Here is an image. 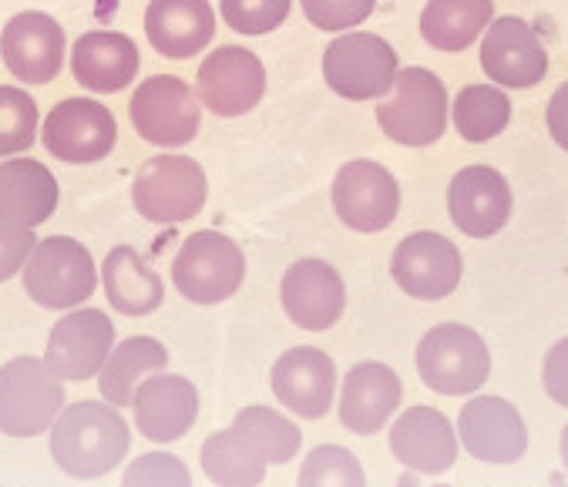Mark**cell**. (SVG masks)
Wrapping results in <instances>:
<instances>
[{
	"instance_id": "22",
	"label": "cell",
	"mask_w": 568,
	"mask_h": 487,
	"mask_svg": "<svg viewBox=\"0 0 568 487\" xmlns=\"http://www.w3.org/2000/svg\"><path fill=\"white\" fill-rule=\"evenodd\" d=\"M404 384L400 377L381 359H364L354 363L347 377L339 381V424L357 437H374L381 434L394 410L400 407Z\"/></svg>"
},
{
	"instance_id": "10",
	"label": "cell",
	"mask_w": 568,
	"mask_h": 487,
	"mask_svg": "<svg viewBox=\"0 0 568 487\" xmlns=\"http://www.w3.org/2000/svg\"><path fill=\"white\" fill-rule=\"evenodd\" d=\"M41 142L51 159L68 165H94L111 155L119 142V121L94 98L58 101L41 129Z\"/></svg>"
},
{
	"instance_id": "12",
	"label": "cell",
	"mask_w": 568,
	"mask_h": 487,
	"mask_svg": "<svg viewBox=\"0 0 568 487\" xmlns=\"http://www.w3.org/2000/svg\"><path fill=\"white\" fill-rule=\"evenodd\" d=\"M390 276H394L397 290L407 293L410 300L437 303L462 286L465 260L447 235L424 229V232L404 235L394 246Z\"/></svg>"
},
{
	"instance_id": "2",
	"label": "cell",
	"mask_w": 568,
	"mask_h": 487,
	"mask_svg": "<svg viewBox=\"0 0 568 487\" xmlns=\"http://www.w3.org/2000/svg\"><path fill=\"white\" fill-rule=\"evenodd\" d=\"M414 367L420 384L440 397H475L491 377V349L475 326L437 323L420 336Z\"/></svg>"
},
{
	"instance_id": "15",
	"label": "cell",
	"mask_w": 568,
	"mask_h": 487,
	"mask_svg": "<svg viewBox=\"0 0 568 487\" xmlns=\"http://www.w3.org/2000/svg\"><path fill=\"white\" fill-rule=\"evenodd\" d=\"M458 440L481 464H518L528 454V424L521 410L495 394H475L458 414Z\"/></svg>"
},
{
	"instance_id": "4",
	"label": "cell",
	"mask_w": 568,
	"mask_h": 487,
	"mask_svg": "<svg viewBox=\"0 0 568 487\" xmlns=\"http://www.w3.org/2000/svg\"><path fill=\"white\" fill-rule=\"evenodd\" d=\"M246 280V256L236 239L215 229L185 235L172 260V283L192 306H219L233 300Z\"/></svg>"
},
{
	"instance_id": "36",
	"label": "cell",
	"mask_w": 568,
	"mask_h": 487,
	"mask_svg": "<svg viewBox=\"0 0 568 487\" xmlns=\"http://www.w3.org/2000/svg\"><path fill=\"white\" fill-rule=\"evenodd\" d=\"M122 487H192V470L169 450H149L125 467Z\"/></svg>"
},
{
	"instance_id": "13",
	"label": "cell",
	"mask_w": 568,
	"mask_h": 487,
	"mask_svg": "<svg viewBox=\"0 0 568 487\" xmlns=\"http://www.w3.org/2000/svg\"><path fill=\"white\" fill-rule=\"evenodd\" d=\"M111 349H115V323L94 306H78L51 326L44 363L64 384H88L101 374Z\"/></svg>"
},
{
	"instance_id": "32",
	"label": "cell",
	"mask_w": 568,
	"mask_h": 487,
	"mask_svg": "<svg viewBox=\"0 0 568 487\" xmlns=\"http://www.w3.org/2000/svg\"><path fill=\"white\" fill-rule=\"evenodd\" d=\"M199 464L215 487H260L266 480V464L253 457L230 427L205 437L199 447Z\"/></svg>"
},
{
	"instance_id": "26",
	"label": "cell",
	"mask_w": 568,
	"mask_h": 487,
	"mask_svg": "<svg viewBox=\"0 0 568 487\" xmlns=\"http://www.w3.org/2000/svg\"><path fill=\"white\" fill-rule=\"evenodd\" d=\"M58 179L38 159H8L0 165V222L34 229L58 209Z\"/></svg>"
},
{
	"instance_id": "38",
	"label": "cell",
	"mask_w": 568,
	"mask_h": 487,
	"mask_svg": "<svg viewBox=\"0 0 568 487\" xmlns=\"http://www.w3.org/2000/svg\"><path fill=\"white\" fill-rule=\"evenodd\" d=\"M34 246H38L34 229L14 225V222H0V283L14 280L24 270Z\"/></svg>"
},
{
	"instance_id": "6",
	"label": "cell",
	"mask_w": 568,
	"mask_h": 487,
	"mask_svg": "<svg viewBox=\"0 0 568 487\" xmlns=\"http://www.w3.org/2000/svg\"><path fill=\"white\" fill-rule=\"evenodd\" d=\"M24 293L41 310H78L98 290V266L88 246H81L71 235H48L38 239L31 260L21 270Z\"/></svg>"
},
{
	"instance_id": "1",
	"label": "cell",
	"mask_w": 568,
	"mask_h": 487,
	"mask_svg": "<svg viewBox=\"0 0 568 487\" xmlns=\"http://www.w3.org/2000/svg\"><path fill=\"white\" fill-rule=\"evenodd\" d=\"M48 447L61 474L74 480H98L119 470L132 450V427L108 400L68 404L48 430Z\"/></svg>"
},
{
	"instance_id": "33",
	"label": "cell",
	"mask_w": 568,
	"mask_h": 487,
	"mask_svg": "<svg viewBox=\"0 0 568 487\" xmlns=\"http://www.w3.org/2000/svg\"><path fill=\"white\" fill-rule=\"evenodd\" d=\"M41 135L38 101L14 84H0V159L28 152Z\"/></svg>"
},
{
	"instance_id": "40",
	"label": "cell",
	"mask_w": 568,
	"mask_h": 487,
	"mask_svg": "<svg viewBox=\"0 0 568 487\" xmlns=\"http://www.w3.org/2000/svg\"><path fill=\"white\" fill-rule=\"evenodd\" d=\"M545 129L551 135V142L568 152V81L555 88V94L548 98V108H545Z\"/></svg>"
},
{
	"instance_id": "8",
	"label": "cell",
	"mask_w": 568,
	"mask_h": 487,
	"mask_svg": "<svg viewBox=\"0 0 568 487\" xmlns=\"http://www.w3.org/2000/svg\"><path fill=\"white\" fill-rule=\"evenodd\" d=\"M400 58L390 41L371 31L336 34L323 51V81L347 101H374L390 94Z\"/></svg>"
},
{
	"instance_id": "25",
	"label": "cell",
	"mask_w": 568,
	"mask_h": 487,
	"mask_svg": "<svg viewBox=\"0 0 568 487\" xmlns=\"http://www.w3.org/2000/svg\"><path fill=\"white\" fill-rule=\"evenodd\" d=\"M139 48L122 31H88L71 48V74L94 94H119L139 74Z\"/></svg>"
},
{
	"instance_id": "14",
	"label": "cell",
	"mask_w": 568,
	"mask_h": 487,
	"mask_svg": "<svg viewBox=\"0 0 568 487\" xmlns=\"http://www.w3.org/2000/svg\"><path fill=\"white\" fill-rule=\"evenodd\" d=\"M195 94L215 118H243L266 94V68L250 48H215L195 71Z\"/></svg>"
},
{
	"instance_id": "39",
	"label": "cell",
	"mask_w": 568,
	"mask_h": 487,
	"mask_svg": "<svg viewBox=\"0 0 568 487\" xmlns=\"http://www.w3.org/2000/svg\"><path fill=\"white\" fill-rule=\"evenodd\" d=\"M541 384L555 407L568 410V336H561L541 363Z\"/></svg>"
},
{
	"instance_id": "21",
	"label": "cell",
	"mask_w": 568,
	"mask_h": 487,
	"mask_svg": "<svg viewBox=\"0 0 568 487\" xmlns=\"http://www.w3.org/2000/svg\"><path fill=\"white\" fill-rule=\"evenodd\" d=\"M387 444L394 460L414 474L440 477L458 464V430H454L447 414L427 404L407 407L394 420Z\"/></svg>"
},
{
	"instance_id": "17",
	"label": "cell",
	"mask_w": 568,
	"mask_h": 487,
	"mask_svg": "<svg viewBox=\"0 0 568 487\" xmlns=\"http://www.w3.org/2000/svg\"><path fill=\"white\" fill-rule=\"evenodd\" d=\"M0 58L21 84H51L68 58L64 28L44 11H21L0 31Z\"/></svg>"
},
{
	"instance_id": "9",
	"label": "cell",
	"mask_w": 568,
	"mask_h": 487,
	"mask_svg": "<svg viewBox=\"0 0 568 487\" xmlns=\"http://www.w3.org/2000/svg\"><path fill=\"white\" fill-rule=\"evenodd\" d=\"M129 118L142 142L159 149H182L199 135L202 104L182 78L152 74L132 91Z\"/></svg>"
},
{
	"instance_id": "3",
	"label": "cell",
	"mask_w": 568,
	"mask_h": 487,
	"mask_svg": "<svg viewBox=\"0 0 568 487\" xmlns=\"http://www.w3.org/2000/svg\"><path fill=\"white\" fill-rule=\"evenodd\" d=\"M447 84L427 68H400L390 94L377 104L381 132L404 149H427L447 132Z\"/></svg>"
},
{
	"instance_id": "19",
	"label": "cell",
	"mask_w": 568,
	"mask_h": 487,
	"mask_svg": "<svg viewBox=\"0 0 568 487\" xmlns=\"http://www.w3.org/2000/svg\"><path fill=\"white\" fill-rule=\"evenodd\" d=\"M481 71L491 84L505 91H525L545 81L548 74V51L541 38L531 31L528 21L508 14L491 21L481 34Z\"/></svg>"
},
{
	"instance_id": "34",
	"label": "cell",
	"mask_w": 568,
	"mask_h": 487,
	"mask_svg": "<svg viewBox=\"0 0 568 487\" xmlns=\"http://www.w3.org/2000/svg\"><path fill=\"white\" fill-rule=\"evenodd\" d=\"M296 487H367V474L354 450L339 444H320L300 464Z\"/></svg>"
},
{
	"instance_id": "24",
	"label": "cell",
	"mask_w": 568,
	"mask_h": 487,
	"mask_svg": "<svg viewBox=\"0 0 568 487\" xmlns=\"http://www.w3.org/2000/svg\"><path fill=\"white\" fill-rule=\"evenodd\" d=\"M145 38L169 61L199 58L215 38V11L209 0H149Z\"/></svg>"
},
{
	"instance_id": "29",
	"label": "cell",
	"mask_w": 568,
	"mask_h": 487,
	"mask_svg": "<svg viewBox=\"0 0 568 487\" xmlns=\"http://www.w3.org/2000/svg\"><path fill=\"white\" fill-rule=\"evenodd\" d=\"M495 21L491 0H427L420 11V38L434 51H468Z\"/></svg>"
},
{
	"instance_id": "5",
	"label": "cell",
	"mask_w": 568,
	"mask_h": 487,
	"mask_svg": "<svg viewBox=\"0 0 568 487\" xmlns=\"http://www.w3.org/2000/svg\"><path fill=\"white\" fill-rule=\"evenodd\" d=\"M64 407V381L51 374L44 356H14L0 367V434L4 437H41L54 427Z\"/></svg>"
},
{
	"instance_id": "7",
	"label": "cell",
	"mask_w": 568,
	"mask_h": 487,
	"mask_svg": "<svg viewBox=\"0 0 568 487\" xmlns=\"http://www.w3.org/2000/svg\"><path fill=\"white\" fill-rule=\"evenodd\" d=\"M209 202L205 169L179 152L155 155L142 162L132 182V205L142 219L155 225H179L195 219Z\"/></svg>"
},
{
	"instance_id": "41",
	"label": "cell",
	"mask_w": 568,
	"mask_h": 487,
	"mask_svg": "<svg viewBox=\"0 0 568 487\" xmlns=\"http://www.w3.org/2000/svg\"><path fill=\"white\" fill-rule=\"evenodd\" d=\"M558 454H561V467L568 470V424L561 427V440H558Z\"/></svg>"
},
{
	"instance_id": "42",
	"label": "cell",
	"mask_w": 568,
	"mask_h": 487,
	"mask_svg": "<svg viewBox=\"0 0 568 487\" xmlns=\"http://www.w3.org/2000/svg\"><path fill=\"white\" fill-rule=\"evenodd\" d=\"M434 487H450V484H434Z\"/></svg>"
},
{
	"instance_id": "16",
	"label": "cell",
	"mask_w": 568,
	"mask_h": 487,
	"mask_svg": "<svg viewBox=\"0 0 568 487\" xmlns=\"http://www.w3.org/2000/svg\"><path fill=\"white\" fill-rule=\"evenodd\" d=\"M280 303L293 326L306 333H326L347 310V283L326 260H296L280 280Z\"/></svg>"
},
{
	"instance_id": "37",
	"label": "cell",
	"mask_w": 568,
	"mask_h": 487,
	"mask_svg": "<svg viewBox=\"0 0 568 487\" xmlns=\"http://www.w3.org/2000/svg\"><path fill=\"white\" fill-rule=\"evenodd\" d=\"M300 4H303L306 21L316 31H326V34L344 31L347 34L374 14L377 0H300Z\"/></svg>"
},
{
	"instance_id": "28",
	"label": "cell",
	"mask_w": 568,
	"mask_h": 487,
	"mask_svg": "<svg viewBox=\"0 0 568 487\" xmlns=\"http://www.w3.org/2000/svg\"><path fill=\"white\" fill-rule=\"evenodd\" d=\"M169 371V349L155 336H129L115 343L98 374V394L111 407H132V397L142 381Z\"/></svg>"
},
{
	"instance_id": "11",
	"label": "cell",
	"mask_w": 568,
	"mask_h": 487,
	"mask_svg": "<svg viewBox=\"0 0 568 487\" xmlns=\"http://www.w3.org/2000/svg\"><path fill=\"white\" fill-rule=\"evenodd\" d=\"M329 202L336 219L354 232L374 235L394 225L400 212V185L394 172L371 159H354L339 165L329 185Z\"/></svg>"
},
{
	"instance_id": "31",
	"label": "cell",
	"mask_w": 568,
	"mask_h": 487,
	"mask_svg": "<svg viewBox=\"0 0 568 487\" xmlns=\"http://www.w3.org/2000/svg\"><path fill=\"white\" fill-rule=\"evenodd\" d=\"M511 121V98L498 84H468L450 101V125L468 145L498 139Z\"/></svg>"
},
{
	"instance_id": "23",
	"label": "cell",
	"mask_w": 568,
	"mask_h": 487,
	"mask_svg": "<svg viewBox=\"0 0 568 487\" xmlns=\"http://www.w3.org/2000/svg\"><path fill=\"white\" fill-rule=\"evenodd\" d=\"M135 430L152 444H175L182 440L199 420V390L189 377L179 374H155L139 384L132 397Z\"/></svg>"
},
{
	"instance_id": "35",
	"label": "cell",
	"mask_w": 568,
	"mask_h": 487,
	"mask_svg": "<svg viewBox=\"0 0 568 487\" xmlns=\"http://www.w3.org/2000/svg\"><path fill=\"white\" fill-rule=\"evenodd\" d=\"M219 11L236 34L263 38L286 24L293 0H219Z\"/></svg>"
},
{
	"instance_id": "30",
	"label": "cell",
	"mask_w": 568,
	"mask_h": 487,
	"mask_svg": "<svg viewBox=\"0 0 568 487\" xmlns=\"http://www.w3.org/2000/svg\"><path fill=\"white\" fill-rule=\"evenodd\" d=\"M243 447L260 457L266 467L270 464H290L300 447H303V430L276 407H266V404H250L236 414L233 427H230Z\"/></svg>"
},
{
	"instance_id": "27",
	"label": "cell",
	"mask_w": 568,
	"mask_h": 487,
	"mask_svg": "<svg viewBox=\"0 0 568 487\" xmlns=\"http://www.w3.org/2000/svg\"><path fill=\"white\" fill-rule=\"evenodd\" d=\"M101 290L122 316H149L165 303L162 276L142 260L135 246H115L101 263Z\"/></svg>"
},
{
	"instance_id": "18",
	"label": "cell",
	"mask_w": 568,
	"mask_h": 487,
	"mask_svg": "<svg viewBox=\"0 0 568 487\" xmlns=\"http://www.w3.org/2000/svg\"><path fill=\"white\" fill-rule=\"evenodd\" d=\"M273 397L303 420H323L336 404V363L320 346H293L273 363Z\"/></svg>"
},
{
	"instance_id": "20",
	"label": "cell",
	"mask_w": 568,
	"mask_h": 487,
	"mask_svg": "<svg viewBox=\"0 0 568 487\" xmlns=\"http://www.w3.org/2000/svg\"><path fill=\"white\" fill-rule=\"evenodd\" d=\"M511 185L491 165H468L447 185V215L468 239H491L511 219Z\"/></svg>"
}]
</instances>
